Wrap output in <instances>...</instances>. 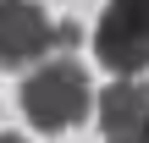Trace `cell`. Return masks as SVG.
<instances>
[{
	"mask_svg": "<svg viewBox=\"0 0 149 143\" xmlns=\"http://www.w3.org/2000/svg\"><path fill=\"white\" fill-rule=\"evenodd\" d=\"M22 116L39 132H72L83 116H94V88L88 72L72 55H44L33 77L22 83Z\"/></svg>",
	"mask_w": 149,
	"mask_h": 143,
	"instance_id": "cell-1",
	"label": "cell"
},
{
	"mask_svg": "<svg viewBox=\"0 0 149 143\" xmlns=\"http://www.w3.org/2000/svg\"><path fill=\"white\" fill-rule=\"evenodd\" d=\"M94 55L116 77H138L149 66V0H111L94 28Z\"/></svg>",
	"mask_w": 149,
	"mask_h": 143,
	"instance_id": "cell-2",
	"label": "cell"
},
{
	"mask_svg": "<svg viewBox=\"0 0 149 143\" xmlns=\"http://www.w3.org/2000/svg\"><path fill=\"white\" fill-rule=\"evenodd\" d=\"M55 55V17L39 0H0V66L22 72Z\"/></svg>",
	"mask_w": 149,
	"mask_h": 143,
	"instance_id": "cell-3",
	"label": "cell"
},
{
	"mask_svg": "<svg viewBox=\"0 0 149 143\" xmlns=\"http://www.w3.org/2000/svg\"><path fill=\"white\" fill-rule=\"evenodd\" d=\"M94 116H100V127H105V138H138L149 121V88L138 77H116L105 94H94Z\"/></svg>",
	"mask_w": 149,
	"mask_h": 143,
	"instance_id": "cell-4",
	"label": "cell"
},
{
	"mask_svg": "<svg viewBox=\"0 0 149 143\" xmlns=\"http://www.w3.org/2000/svg\"><path fill=\"white\" fill-rule=\"evenodd\" d=\"M55 50H77V22H55Z\"/></svg>",
	"mask_w": 149,
	"mask_h": 143,
	"instance_id": "cell-5",
	"label": "cell"
},
{
	"mask_svg": "<svg viewBox=\"0 0 149 143\" xmlns=\"http://www.w3.org/2000/svg\"><path fill=\"white\" fill-rule=\"evenodd\" d=\"M111 143H144V138H127V132H122V138H111Z\"/></svg>",
	"mask_w": 149,
	"mask_h": 143,
	"instance_id": "cell-6",
	"label": "cell"
},
{
	"mask_svg": "<svg viewBox=\"0 0 149 143\" xmlns=\"http://www.w3.org/2000/svg\"><path fill=\"white\" fill-rule=\"evenodd\" d=\"M138 138H144V143H149V121H144V132H138Z\"/></svg>",
	"mask_w": 149,
	"mask_h": 143,
	"instance_id": "cell-7",
	"label": "cell"
},
{
	"mask_svg": "<svg viewBox=\"0 0 149 143\" xmlns=\"http://www.w3.org/2000/svg\"><path fill=\"white\" fill-rule=\"evenodd\" d=\"M0 143H28V138H0Z\"/></svg>",
	"mask_w": 149,
	"mask_h": 143,
	"instance_id": "cell-8",
	"label": "cell"
}]
</instances>
